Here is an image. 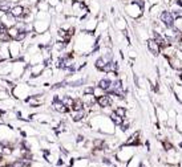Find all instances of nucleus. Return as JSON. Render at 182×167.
Returning <instances> with one entry per match:
<instances>
[{
  "mask_svg": "<svg viewBox=\"0 0 182 167\" xmlns=\"http://www.w3.org/2000/svg\"><path fill=\"white\" fill-rule=\"evenodd\" d=\"M88 125L93 131L99 133L101 135H113L116 133V125L110 119L109 115H105L104 113H97V114H89V121Z\"/></svg>",
  "mask_w": 182,
  "mask_h": 167,
  "instance_id": "1",
  "label": "nucleus"
},
{
  "mask_svg": "<svg viewBox=\"0 0 182 167\" xmlns=\"http://www.w3.org/2000/svg\"><path fill=\"white\" fill-rule=\"evenodd\" d=\"M52 20L53 16L49 12H39L36 13L35 21H33V29L36 33H44V32L49 31L52 25Z\"/></svg>",
  "mask_w": 182,
  "mask_h": 167,
  "instance_id": "2",
  "label": "nucleus"
},
{
  "mask_svg": "<svg viewBox=\"0 0 182 167\" xmlns=\"http://www.w3.org/2000/svg\"><path fill=\"white\" fill-rule=\"evenodd\" d=\"M33 89L35 86H32L28 82H16L11 90V94L17 101H25L31 94H33Z\"/></svg>",
  "mask_w": 182,
  "mask_h": 167,
  "instance_id": "3",
  "label": "nucleus"
},
{
  "mask_svg": "<svg viewBox=\"0 0 182 167\" xmlns=\"http://www.w3.org/2000/svg\"><path fill=\"white\" fill-rule=\"evenodd\" d=\"M24 45L23 42L12 40L9 41V54H11V60L12 61H17V60H23V54H24Z\"/></svg>",
  "mask_w": 182,
  "mask_h": 167,
  "instance_id": "4",
  "label": "nucleus"
},
{
  "mask_svg": "<svg viewBox=\"0 0 182 167\" xmlns=\"http://www.w3.org/2000/svg\"><path fill=\"white\" fill-rule=\"evenodd\" d=\"M53 33L51 31H47L44 33H36L35 36V42L39 47H51L53 44Z\"/></svg>",
  "mask_w": 182,
  "mask_h": 167,
  "instance_id": "5",
  "label": "nucleus"
},
{
  "mask_svg": "<svg viewBox=\"0 0 182 167\" xmlns=\"http://www.w3.org/2000/svg\"><path fill=\"white\" fill-rule=\"evenodd\" d=\"M160 20L166 28H173L174 23H176V20H174V15L170 12V11H162L161 15H160Z\"/></svg>",
  "mask_w": 182,
  "mask_h": 167,
  "instance_id": "6",
  "label": "nucleus"
},
{
  "mask_svg": "<svg viewBox=\"0 0 182 167\" xmlns=\"http://www.w3.org/2000/svg\"><path fill=\"white\" fill-rule=\"evenodd\" d=\"M125 9H126V13L133 19H138L142 15V7L138 5L137 3H128Z\"/></svg>",
  "mask_w": 182,
  "mask_h": 167,
  "instance_id": "7",
  "label": "nucleus"
},
{
  "mask_svg": "<svg viewBox=\"0 0 182 167\" xmlns=\"http://www.w3.org/2000/svg\"><path fill=\"white\" fill-rule=\"evenodd\" d=\"M11 60L9 54V42H1L0 44V62Z\"/></svg>",
  "mask_w": 182,
  "mask_h": 167,
  "instance_id": "8",
  "label": "nucleus"
},
{
  "mask_svg": "<svg viewBox=\"0 0 182 167\" xmlns=\"http://www.w3.org/2000/svg\"><path fill=\"white\" fill-rule=\"evenodd\" d=\"M89 163H91V159L88 156H78L72 161L70 167H89Z\"/></svg>",
  "mask_w": 182,
  "mask_h": 167,
  "instance_id": "9",
  "label": "nucleus"
},
{
  "mask_svg": "<svg viewBox=\"0 0 182 167\" xmlns=\"http://www.w3.org/2000/svg\"><path fill=\"white\" fill-rule=\"evenodd\" d=\"M97 105H99L101 109L110 108V106H113V101H112V98H110V95L106 93L105 95H101V97L97 98Z\"/></svg>",
  "mask_w": 182,
  "mask_h": 167,
  "instance_id": "10",
  "label": "nucleus"
},
{
  "mask_svg": "<svg viewBox=\"0 0 182 167\" xmlns=\"http://www.w3.org/2000/svg\"><path fill=\"white\" fill-rule=\"evenodd\" d=\"M16 23H17V19L15 17L12 13H9V12H7L6 15L1 17V24L3 25H6V27H14V25H16Z\"/></svg>",
  "mask_w": 182,
  "mask_h": 167,
  "instance_id": "11",
  "label": "nucleus"
},
{
  "mask_svg": "<svg viewBox=\"0 0 182 167\" xmlns=\"http://www.w3.org/2000/svg\"><path fill=\"white\" fill-rule=\"evenodd\" d=\"M9 13H12V15L19 20V19H22L23 15H24V5L20 4V3L19 4H14L11 7V9H9Z\"/></svg>",
  "mask_w": 182,
  "mask_h": 167,
  "instance_id": "12",
  "label": "nucleus"
},
{
  "mask_svg": "<svg viewBox=\"0 0 182 167\" xmlns=\"http://www.w3.org/2000/svg\"><path fill=\"white\" fill-rule=\"evenodd\" d=\"M31 66V72H32V76L33 77H39L44 70H45L47 65L44 62H39V64H33V65H29ZM32 77V78H33Z\"/></svg>",
  "mask_w": 182,
  "mask_h": 167,
  "instance_id": "13",
  "label": "nucleus"
},
{
  "mask_svg": "<svg viewBox=\"0 0 182 167\" xmlns=\"http://www.w3.org/2000/svg\"><path fill=\"white\" fill-rule=\"evenodd\" d=\"M146 45H147V49H149V52L153 53L154 56H157L158 53L161 52V47L157 44V41H155L154 39H149V40H147Z\"/></svg>",
  "mask_w": 182,
  "mask_h": 167,
  "instance_id": "14",
  "label": "nucleus"
},
{
  "mask_svg": "<svg viewBox=\"0 0 182 167\" xmlns=\"http://www.w3.org/2000/svg\"><path fill=\"white\" fill-rule=\"evenodd\" d=\"M153 39L157 41V44L161 47V49H165V48H168L169 47V42H168V40L165 39V37L162 36V34L160 33V32H154L153 33Z\"/></svg>",
  "mask_w": 182,
  "mask_h": 167,
  "instance_id": "15",
  "label": "nucleus"
},
{
  "mask_svg": "<svg viewBox=\"0 0 182 167\" xmlns=\"http://www.w3.org/2000/svg\"><path fill=\"white\" fill-rule=\"evenodd\" d=\"M110 82H112V81H110L108 77H102V78H100L99 81H97L96 85H97V86H100L101 89H104L105 92L108 93V90L110 89Z\"/></svg>",
  "mask_w": 182,
  "mask_h": 167,
  "instance_id": "16",
  "label": "nucleus"
},
{
  "mask_svg": "<svg viewBox=\"0 0 182 167\" xmlns=\"http://www.w3.org/2000/svg\"><path fill=\"white\" fill-rule=\"evenodd\" d=\"M140 133L137 131V133H134V134H132L130 137L128 138V139L125 140V145H128V146H138L140 145Z\"/></svg>",
  "mask_w": 182,
  "mask_h": 167,
  "instance_id": "17",
  "label": "nucleus"
},
{
  "mask_svg": "<svg viewBox=\"0 0 182 167\" xmlns=\"http://www.w3.org/2000/svg\"><path fill=\"white\" fill-rule=\"evenodd\" d=\"M20 29L17 28L16 25H14V27H9L8 28V34H9V37H11L12 40H16V37H17V34L20 33Z\"/></svg>",
  "mask_w": 182,
  "mask_h": 167,
  "instance_id": "18",
  "label": "nucleus"
},
{
  "mask_svg": "<svg viewBox=\"0 0 182 167\" xmlns=\"http://www.w3.org/2000/svg\"><path fill=\"white\" fill-rule=\"evenodd\" d=\"M113 111H114L117 115H120L121 118H125V117H126V109H125V106H116V108L113 109Z\"/></svg>",
  "mask_w": 182,
  "mask_h": 167,
  "instance_id": "19",
  "label": "nucleus"
},
{
  "mask_svg": "<svg viewBox=\"0 0 182 167\" xmlns=\"http://www.w3.org/2000/svg\"><path fill=\"white\" fill-rule=\"evenodd\" d=\"M109 117H110V119L113 121V123H114L116 126H120L121 122H122V119H124V118H121L120 115H117V114H116L114 111H112V113L109 114Z\"/></svg>",
  "mask_w": 182,
  "mask_h": 167,
  "instance_id": "20",
  "label": "nucleus"
},
{
  "mask_svg": "<svg viewBox=\"0 0 182 167\" xmlns=\"http://www.w3.org/2000/svg\"><path fill=\"white\" fill-rule=\"evenodd\" d=\"M105 94H106V92H105L104 89H101V87L97 86V85H94V86H93V95L96 98L101 97V95H105Z\"/></svg>",
  "mask_w": 182,
  "mask_h": 167,
  "instance_id": "21",
  "label": "nucleus"
},
{
  "mask_svg": "<svg viewBox=\"0 0 182 167\" xmlns=\"http://www.w3.org/2000/svg\"><path fill=\"white\" fill-rule=\"evenodd\" d=\"M116 27H117V29H120V32H124L126 31V23L124 19H118L117 21H116Z\"/></svg>",
  "mask_w": 182,
  "mask_h": 167,
  "instance_id": "22",
  "label": "nucleus"
},
{
  "mask_svg": "<svg viewBox=\"0 0 182 167\" xmlns=\"http://www.w3.org/2000/svg\"><path fill=\"white\" fill-rule=\"evenodd\" d=\"M163 146H165V150H171V148H173V146H171L170 143H168V142L163 143Z\"/></svg>",
  "mask_w": 182,
  "mask_h": 167,
  "instance_id": "23",
  "label": "nucleus"
},
{
  "mask_svg": "<svg viewBox=\"0 0 182 167\" xmlns=\"http://www.w3.org/2000/svg\"><path fill=\"white\" fill-rule=\"evenodd\" d=\"M3 147H4V143L0 140V153H1V154H3Z\"/></svg>",
  "mask_w": 182,
  "mask_h": 167,
  "instance_id": "24",
  "label": "nucleus"
},
{
  "mask_svg": "<svg viewBox=\"0 0 182 167\" xmlns=\"http://www.w3.org/2000/svg\"><path fill=\"white\" fill-rule=\"evenodd\" d=\"M12 3H14V4H19V3H22L23 0H11Z\"/></svg>",
  "mask_w": 182,
  "mask_h": 167,
  "instance_id": "25",
  "label": "nucleus"
},
{
  "mask_svg": "<svg viewBox=\"0 0 182 167\" xmlns=\"http://www.w3.org/2000/svg\"><path fill=\"white\" fill-rule=\"evenodd\" d=\"M0 167H11V164H9V163H4V164H1Z\"/></svg>",
  "mask_w": 182,
  "mask_h": 167,
  "instance_id": "26",
  "label": "nucleus"
},
{
  "mask_svg": "<svg viewBox=\"0 0 182 167\" xmlns=\"http://www.w3.org/2000/svg\"><path fill=\"white\" fill-rule=\"evenodd\" d=\"M138 167H146V164H145V163H142V162H141V163L138 164Z\"/></svg>",
  "mask_w": 182,
  "mask_h": 167,
  "instance_id": "27",
  "label": "nucleus"
},
{
  "mask_svg": "<svg viewBox=\"0 0 182 167\" xmlns=\"http://www.w3.org/2000/svg\"><path fill=\"white\" fill-rule=\"evenodd\" d=\"M0 25H1V19H0Z\"/></svg>",
  "mask_w": 182,
  "mask_h": 167,
  "instance_id": "28",
  "label": "nucleus"
}]
</instances>
